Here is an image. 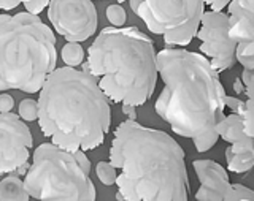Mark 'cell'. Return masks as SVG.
Wrapping results in <instances>:
<instances>
[{
	"instance_id": "18",
	"label": "cell",
	"mask_w": 254,
	"mask_h": 201,
	"mask_svg": "<svg viewBox=\"0 0 254 201\" xmlns=\"http://www.w3.org/2000/svg\"><path fill=\"white\" fill-rule=\"evenodd\" d=\"M95 174L103 186H113L116 181V168L110 162H99L95 166Z\"/></svg>"
},
{
	"instance_id": "20",
	"label": "cell",
	"mask_w": 254,
	"mask_h": 201,
	"mask_svg": "<svg viewBox=\"0 0 254 201\" xmlns=\"http://www.w3.org/2000/svg\"><path fill=\"white\" fill-rule=\"evenodd\" d=\"M107 19L113 24V27H123L127 19L126 10L121 5H110L107 8Z\"/></svg>"
},
{
	"instance_id": "12",
	"label": "cell",
	"mask_w": 254,
	"mask_h": 201,
	"mask_svg": "<svg viewBox=\"0 0 254 201\" xmlns=\"http://www.w3.org/2000/svg\"><path fill=\"white\" fill-rule=\"evenodd\" d=\"M216 133L219 138L230 143L226 149L227 170L237 174L250 171L254 165L253 136L246 135L242 117L235 112L224 116L216 124Z\"/></svg>"
},
{
	"instance_id": "16",
	"label": "cell",
	"mask_w": 254,
	"mask_h": 201,
	"mask_svg": "<svg viewBox=\"0 0 254 201\" xmlns=\"http://www.w3.org/2000/svg\"><path fill=\"white\" fill-rule=\"evenodd\" d=\"M50 3V0H0L2 10H13L18 5H24L32 14H40Z\"/></svg>"
},
{
	"instance_id": "9",
	"label": "cell",
	"mask_w": 254,
	"mask_h": 201,
	"mask_svg": "<svg viewBox=\"0 0 254 201\" xmlns=\"http://www.w3.org/2000/svg\"><path fill=\"white\" fill-rule=\"evenodd\" d=\"M195 37L200 40V52L210 59V65L221 73L235 67L237 43L229 37L227 14L222 11H203Z\"/></svg>"
},
{
	"instance_id": "25",
	"label": "cell",
	"mask_w": 254,
	"mask_h": 201,
	"mask_svg": "<svg viewBox=\"0 0 254 201\" xmlns=\"http://www.w3.org/2000/svg\"><path fill=\"white\" fill-rule=\"evenodd\" d=\"M124 2V0H118V3H123Z\"/></svg>"
},
{
	"instance_id": "2",
	"label": "cell",
	"mask_w": 254,
	"mask_h": 201,
	"mask_svg": "<svg viewBox=\"0 0 254 201\" xmlns=\"http://www.w3.org/2000/svg\"><path fill=\"white\" fill-rule=\"evenodd\" d=\"M110 163L123 200L129 201H186L188 170L185 151L169 133L127 119L115 130Z\"/></svg>"
},
{
	"instance_id": "6",
	"label": "cell",
	"mask_w": 254,
	"mask_h": 201,
	"mask_svg": "<svg viewBox=\"0 0 254 201\" xmlns=\"http://www.w3.org/2000/svg\"><path fill=\"white\" fill-rule=\"evenodd\" d=\"M24 187L37 200H87L94 201V182L89 178L91 162L84 151L70 152L53 143H43L34 151Z\"/></svg>"
},
{
	"instance_id": "15",
	"label": "cell",
	"mask_w": 254,
	"mask_h": 201,
	"mask_svg": "<svg viewBox=\"0 0 254 201\" xmlns=\"http://www.w3.org/2000/svg\"><path fill=\"white\" fill-rule=\"evenodd\" d=\"M30 195L18 176H8L0 181V201H27Z\"/></svg>"
},
{
	"instance_id": "7",
	"label": "cell",
	"mask_w": 254,
	"mask_h": 201,
	"mask_svg": "<svg viewBox=\"0 0 254 201\" xmlns=\"http://www.w3.org/2000/svg\"><path fill=\"white\" fill-rule=\"evenodd\" d=\"M132 11L149 32L169 46H188L195 38L203 14V0H129Z\"/></svg>"
},
{
	"instance_id": "24",
	"label": "cell",
	"mask_w": 254,
	"mask_h": 201,
	"mask_svg": "<svg viewBox=\"0 0 254 201\" xmlns=\"http://www.w3.org/2000/svg\"><path fill=\"white\" fill-rule=\"evenodd\" d=\"M234 91L238 94V95H243L245 94V86L242 83V79L240 78H237L235 79V83H234Z\"/></svg>"
},
{
	"instance_id": "14",
	"label": "cell",
	"mask_w": 254,
	"mask_h": 201,
	"mask_svg": "<svg viewBox=\"0 0 254 201\" xmlns=\"http://www.w3.org/2000/svg\"><path fill=\"white\" fill-rule=\"evenodd\" d=\"M224 103L226 106H229L232 109L235 114H238L243 120V128L246 135L250 136H254V120H253V95L250 97H246V101L243 100H238V99H234V97H229L226 95L224 99Z\"/></svg>"
},
{
	"instance_id": "8",
	"label": "cell",
	"mask_w": 254,
	"mask_h": 201,
	"mask_svg": "<svg viewBox=\"0 0 254 201\" xmlns=\"http://www.w3.org/2000/svg\"><path fill=\"white\" fill-rule=\"evenodd\" d=\"M48 19L70 43L84 42L97 30V10L92 0H50Z\"/></svg>"
},
{
	"instance_id": "4",
	"label": "cell",
	"mask_w": 254,
	"mask_h": 201,
	"mask_svg": "<svg viewBox=\"0 0 254 201\" xmlns=\"http://www.w3.org/2000/svg\"><path fill=\"white\" fill-rule=\"evenodd\" d=\"M83 63L99 78V87L113 103L141 106L156 91L154 43L137 27H105L87 50Z\"/></svg>"
},
{
	"instance_id": "21",
	"label": "cell",
	"mask_w": 254,
	"mask_h": 201,
	"mask_svg": "<svg viewBox=\"0 0 254 201\" xmlns=\"http://www.w3.org/2000/svg\"><path fill=\"white\" fill-rule=\"evenodd\" d=\"M14 106V100L11 95L0 94V112H10Z\"/></svg>"
},
{
	"instance_id": "3",
	"label": "cell",
	"mask_w": 254,
	"mask_h": 201,
	"mask_svg": "<svg viewBox=\"0 0 254 201\" xmlns=\"http://www.w3.org/2000/svg\"><path fill=\"white\" fill-rule=\"evenodd\" d=\"M38 125L46 138L65 151H94L111 125L110 100L86 68L51 71L40 89Z\"/></svg>"
},
{
	"instance_id": "10",
	"label": "cell",
	"mask_w": 254,
	"mask_h": 201,
	"mask_svg": "<svg viewBox=\"0 0 254 201\" xmlns=\"http://www.w3.org/2000/svg\"><path fill=\"white\" fill-rule=\"evenodd\" d=\"M34 146L30 128L13 112H0V174L16 173L27 163Z\"/></svg>"
},
{
	"instance_id": "22",
	"label": "cell",
	"mask_w": 254,
	"mask_h": 201,
	"mask_svg": "<svg viewBox=\"0 0 254 201\" xmlns=\"http://www.w3.org/2000/svg\"><path fill=\"white\" fill-rule=\"evenodd\" d=\"M229 2L230 0H203V3L208 5L211 8V11H222Z\"/></svg>"
},
{
	"instance_id": "23",
	"label": "cell",
	"mask_w": 254,
	"mask_h": 201,
	"mask_svg": "<svg viewBox=\"0 0 254 201\" xmlns=\"http://www.w3.org/2000/svg\"><path fill=\"white\" fill-rule=\"evenodd\" d=\"M123 112L129 117L130 120H135L137 119V112H135V106H132V104H123Z\"/></svg>"
},
{
	"instance_id": "5",
	"label": "cell",
	"mask_w": 254,
	"mask_h": 201,
	"mask_svg": "<svg viewBox=\"0 0 254 201\" xmlns=\"http://www.w3.org/2000/svg\"><path fill=\"white\" fill-rule=\"evenodd\" d=\"M56 63V37L38 14H0V91L37 94Z\"/></svg>"
},
{
	"instance_id": "11",
	"label": "cell",
	"mask_w": 254,
	"mask_h": 201,
	"mask_svg": "<svg viewBox=\"0 0 254 201\" xmlns=\"http://www.w3.org/2000/svg\"><path fill=\"white\" fill-rule=\"evenodd\" d=\"M197 179L200 182L195 200L198 201H253L254 192L242 184H230L224 166L214 160H194Z\"/></svg>"
},
{
	"instance_id": "19",
	"label": "cell",
	"mask_w": 254,
	"mask_h": 201,
	"mask_svg": "<svg viewBox=\"0 0 254 201\" xmlns=\"http://www.w3.org/2000/svg\"><path fill=\"white\" fill-rule=\"evenodd\" d=\"M19 117L22 120H27V122L38 119V101L32 99L22 100L19 103Z\"/></svg>"
},
{
	"instance_id": "17",
	"label": "cell",
	"mask_w": 254,
	"mask_h": 201,
	"mask_svg": "<svg viewBox=\"0 0 254 201\" xmlns=\"http://www.w3.org/2000/svg\"><path fill=\"white\" fill-rule=\"evenodd\" d=\"M84 59V50L79 43H67L62 48V60L67 67H78L83 63Z\"/></svg>"
},
{
	"instance_id": "1",
	"label": "cell",
	"mask_w": 254,
	"mask_h": 201,
	"mask_svg": "<svg viewBox=\"0 0 254 201\" xmlns=\"http://www.w3.org/2000/svg\"><path fill=\"white\" fill-rule=\"evenodd\" d=\"M156 67L164 81L154 104L157 116L173 133L192 140L197 152L210 151L219 138L216 124L226 109L219 73L203 54L173 48L156 54Z\"/></svg>"
},
{
	"instance_id": "13",
	"label": "cell",
	"mask_w": 254,
	"mask_h": 201,
	"mask_svg": "<svg viewBox=\"0 0 254 201\" xmlns=\"http://www.w3.org/2000/svg\"><path fill=\"white\" fill-rule=\"evenodd\" d=\"M227 6L229 37L237 43L235 59L254 70V0H230Z\"/></svg>"
}]
</instances>
